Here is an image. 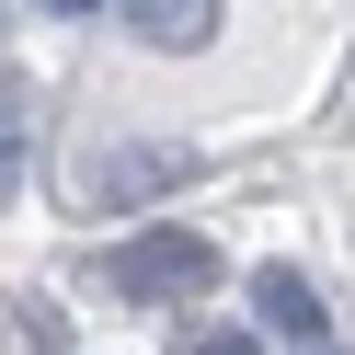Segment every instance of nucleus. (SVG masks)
Here are the masks:
<instances>
[{
  "instance_id": "7",
  "label": "nucleus",
  "mask_w": 355,
  "mask_h": 355,
  "mask_svg": "<svg viewBox=\"0 0 355 355\" xmlns=\"http://www.w3.org/2000/svg\"><path fill=\"white\" fill-rule=\"evenodd\" d=\"M321 355H332V344H321Z\"/></svg>"
},
{
  "instance_id": "3",
  "label": "nucleus",
  "mask_w": 355,
  "mask_h": 355,
  "mask_svg": "<svg viewBox=\"0 0 355 355\" xmlns=\"http://www.w3.org/2000/svg\"><path fill=\"white\" fill-rule=\"evenodd\" d=\"M252 321L286 332V355H321V332H332L321 321V286H309L298 263H263V275H252Z\"/></svg>"
},
{
  "instance_id": "5",
  "label": "nucleus",
  "mask_w": 355,
  "mask_h": 355,
  "mask_svg": "<svg viewBox=\"0 0 355 355\" xmlns=\"http://www.w3.org/2000/svg\"><path fill=\"white\" fill-rule=\"evenodd\" d=\"M12 195H24V126L0 115V207H12Z\"/></svg>"
},
{
  "instance_id": "6",
  "label": "nucleus",
  "mask_w": 355,
  "mask_h": 355,
  "mask_svg": "<svg viewBox=\"0 0 355 355\" xmlns=\"http://www.w3.org/2000/svg\"><path fill=\"white\" fill-rule=\"evenodd\" d=\"M172 355H263V344H252V332H184Z\"/></svg>"
},
{
  "instance_id": "4",
  "label": "nucleus",
  "mask_w": 355,
  "mask_h": 355,
  "mask_svg": "<svg viewBox=\"0 0 355 355\" xmlns=\"http://www.w3.org/2000/svg\"><path fill=\"white\" fill-rule=\"evenodd\" d=\"M115 24L138 35V46H172V58H195L218 35V0H115Z\"/></svg>"
},
{
  "instance_id": "1",
  "label": "nucleus",
  "mask_w": 355,
  "mask_h": 355,
  "mask_svg": "<svg viewBox=\"0 0 355 355\" xmlns=\"http://www.w3.org/2000/svg\"><path fill=\"white\" fill-rule=\"evenodd\" d=\"M92 275L115 286V298H195V286L218 275V241L207 230H138V241H115Z\"/></svg>"
},
{
  "instance_id": "2",
  "label": "nucleus",
  "mask_w": 355,
  "mask_h": 355,
  "mask_svg": "<svg viewBox=\"0 0 355 355\" xmlns=\"http://www.w3.org/2000/svg\"><path fill=\"white\" fill-rule=\"evenodd\" d=\"M195 161H207L195 138H115V149L80 161V195H92V207H149V195L195 184Z\"/></svg>"
}]
</instances>
